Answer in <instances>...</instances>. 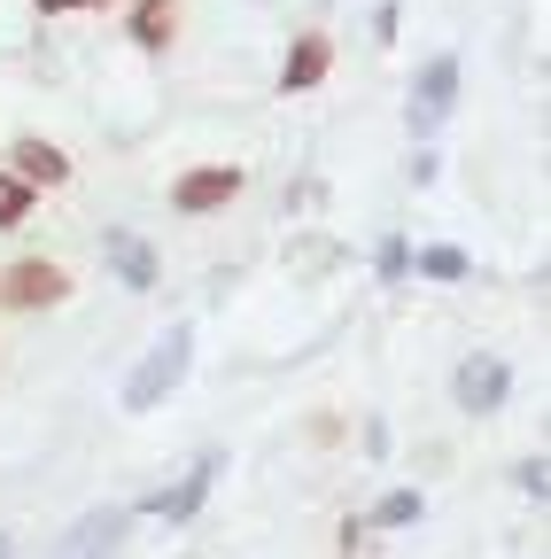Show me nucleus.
I'll return each mask as SVG.
<instances>
[{
    "instance_id": "f257e3e1",
    "label": "nucleus",
    "mask_w": 551,
    "mask_h": 559,
    "mask_svg": "<svg viewBox=\"0 0 551 559\" xmlns=\"http://www.w3.org/2000/svg\"><path fill=\"white\" fill-rule=\"evenodd\" d=\"M71 264H55V257H9L0 264V311H55V304H71Z\"/></svg>"
},
{
    "instance_id": "f03ea898",
    "label": "nucleus",
    "mask_w": 551,
    "mask_h": 559,
    "mask_svg": "<svg viewBox=\"0 0 551 559\" xmlns=\"http://www.w3.org/2000/svg\"><path fill=\"white\" fill-rule=\"evenodd\" d=\"M187 366H194V334H187V326H171V334L148 349V358L132 366V381H124V412H156V404L187 381Z\"/></svg>"
},
{
    "instance_id": "7ed1b4c3",
    "label": "nucleus",
    "mask_w": 551,
    "mask_h": 559,
    "mask_svg": "<svg viewBox=\"0 0 551 559\" xmlns=\"http://www.w3.org/2000/svg\"><path fill=\"white\" fill-rule=\"evenodd\" d=\"M241 187H249L241 164H194V171L171 179V210H179V218H218V210L241 202Z\"/></svg>"
},
{
    "instance_id": "20e7f679",
    "label": "nucleus",
    "mask_w": 551,
    "mask_h": 559,
    "mask_svg": "<svg viewBox=\"0 0 551 559\" xmlns=\"http://www.w3.org/2000/svg\"><path fill=\"white\" fill-rule=\"evenodd\" d=\"M0 171H16L32 194H55V187H71V156H62L55 140H39V132L9 140V164H0Z\"/></svg>"
},
{
    "instance_id": "39448f33",
    "label": "nucleus",
    "mask_w": 551,
    "mask_h": 559,
    "mask_svg": "<svg viewBox=\"0 0 551 559\" xmlns=\"http://www.w3.org/2000/svg\"><path fill=\"white\" fill-rule=\"evenodd\" d=\"M451 102H458V55H428V62H420V86H411V132L443 124Z\"/></svg>"
},
{
    "instance_id": "423d86ee",
    "label": "nucleus",
    "mask_w": 551,
    "mask_h": 559,
    "mask_svg": "<svg viewBox=\"0 0 551 559\" xmlns=\"http://www.w3.org/2000/svg\"><path fill=\"white\" fill-rule=\"evenodd\" d=\"M451 389H458V404H466V412H498V404H505V389H513V373H505V358L474 349V358H458Z\"/></svg>"
},
{
    "instance_id": "0eeeda50",
    "label": "nucleus",
    "mask_w": 551,
    "mask_h": 559,
    "mask_svg": "<svg viewBox=\"0 0 551 559\" xmlns=\"http://www.w3.org/2000/svg\"><path fill=\"white\" fill-rule=\"evenodd\" d=\"M326 70H334V39H326V32H296V47H288V62H280V94L326 86Z\"/></svg>"
},
{
    "instance_id": "6e6552de",
    "label": "nucleus",
    "mask_w": 551,
    "mask_h": 559,
    "mask_svg": "<svg viewBox=\"0 0 551 559\" xmlns=\"http://www.w3.org/2000/svg\"><path fill=\"white\" fill-rule=\"evenodd\" d=\"M218 466H226L218 451H202V459L164 489V498H156V513H164V521H194V513H202V498H211V481H218Z\"/></svg>"
},
{
    "instance_id": "1a4fd4ad",
    "label": "nucleus",
    "mask_w": 551,
    "mask_h": 559,
    "mask_svg": "<svg viewBox=\"0 0 551 559\" xmlns=\"http://www.w3.org/2000/svg\"><path fill=\"white\" fill-rule=\"evenodd\" d=\"M132 47L141 55H164L171 39H179V0H132Z\"/></svg>"
},
{
    "instance_id": "9d476101",
    "label": "nucleus",
    "mask_w": 551,
    "mask_h": 559,
    "mask_svg": "<svg viewBox=\"0 0 551 559\" xmlns=\"http://www.w3.org/2000/svg\"><path fill=\"white\" fill-rule=\"evenodd\" d=\"M101 249H109V264H117V280H124L132 296H148V288H156V257H148L141 234H109Z\"/></svg>"
},
{
    "instance_id": "9b49d317",
    "label": "nucleus",
    "mask_w": 551,
    "mask_h": 559,
    "mask_svg": "<svg viewBox=\"0 0 551 559\" xmlns=\"http://www.w3.org/2000/svg\"><path fill=\"white\" fill-rule=\"evenodd\" d=\"M124 521H132V513H94V521H79V536L62 544V559H109L117 536H124Z\"/></svg>"
},
{
    "instance_id": "f8f14e48",
    "label": "nucleus",
    "mask_w": 551,
    "mask_h": 559,
    "mask_svg": "<svg viewBox=\"0 0 551 559\" xmlns=\"http://www.w3.org/2000/svg\"><path fill=\"white\" fill-rule=\"evenodd\" d=\"M32 210H39V194L16 179V171H0V234H16V226H32Z\"/></svg>"
},
{
    "instance_id": "ddd939ff",
    "label": "nucleus",
    "mask_w": 551,
    "mask_h": 559,
    "mask_svg": "<svg viewBox=\"0 0 551 559\" xmlns=\"http://www.w3.org/2000/svg\"><path fill=\"white\" fill-rule=\"evenodd\" d=\"M373 521H381V528H404V521H420V489H388Z\"/></svg>"
},
{
    "instance_id": "4468645a",
    "label": "nucleus",
    "mask_w": 551,
    "mask_h": 559,
    "mask_svg": "<svg viewBox=\"0 0 551 559\" xmlns=\"http://www.w3.org/2000/svg\"><path fill=\"white\" fill-rule=\"evenodd\" d=\"M420 272L428 280H466V249H420Z\"/></svg>"
},
{
    "instance_id": "2eb2a0df",
    "label": "nucleus",
    "mask_w": 551,
    "mask_h": 559,
    "mask_svg": "<svg viewBox=\"0 0 551 559\" xmlns=\"http://www.w3.org/2000/svg\"><path fill=\"white\" fill-rule=\"evenodd\" d=\"M39 16H71V9H86V0H32Z\"/></svg>"
},
{
    "instance_id": "dca6fc26",
    "label": "nucleus",
    "mask_w": 551,
    "mask_h": 559,
    "mask_svg": "<svg viewBox=\"0 0 551 559\" xmlns=\"http://www.w3.org/2000/svg\"><path fill=\"white\" fill-rule=\"evenodd\" d=\"M86 9H109V0H86Z\"/></svg>"
},
{
    "instance_id": "f3484780",
    "label": "nucleus",
    "mask_w": 551,
    "mask_h": 559,
    "mask_svg": "<svg viewBox=\"0 0 551 559\" xmlns=\"http://www.w3.org/2000/svg\"><path fill=\"white\" fill-rule=\"evenodd\" d=\"M0 559H9V536H0Z\"/></svg>"
}]
</instances>
